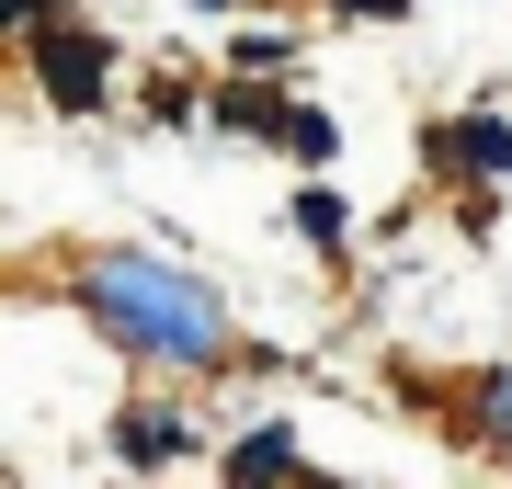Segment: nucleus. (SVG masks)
Returning a JSON list of instances; mask_svg holds the SVG:
<instances>
[{"label":"nucleus","instance_id":"1","mask_svg":"<svg viewBox=\"0 0 512 489\" xmlns=\"http://www.w3.org/2000/svg\"><path fill=\"white\" fill-rule=\"evenodd\" d=\"M80 308H92V330H114L137 364H217L228 353L217 296H205L183 262H148V251H103L80 273Z\"/></svg>","mask_w":512,"mask_h":489},{"label":"nucleus","instance_id":"2","mask_svg":"<svg viewBox=\"0 0 512 489\" xmlns=\"http://www.w3.org/2000/svg\"><path fill=\"white\" fill-rule=\"evenodd\" d=\"M35 80H46V103L57 114H92L103 103V35H80V23H35Z\"/></svg>","mask_w":512,"mask_h":489},{"label":"nucleus","instance_id":"3","mask_svg":"<svg viewBox=\"0 0 512 489\" xmlns=\"http://www.w3.org/2000/svg\"><path fill=\"white\" fill-rule=\"evenodd\" d=\"M114 455H126V467H183L194 433H183L171 410H126V421H114Z\"/></svg>","mask_w":512,"mask_h":489},{"label":"nucleus","instance_id":"4","mask_svg":"<svg viewBox=\"0 0 512 489\" xmlns=\"http://www.w3.org/2000/svg\"><path fill=\"white\" fill-rule=\"evenodd\" d=\"M433 148H444V160H467V171H490V182H512V126H490V114H456Z\"/></svg>","mask_w":512,"mask_h":489},{"label":"nucleus","instance_id":"5","mask_svg":"<svg viewBox=\"0 0 512 489\" xmlns=\"http://www.w3.org/2000/svg\"><path fill=\"white\" fill-rule=\"evenodd\" d=\"M228 478H296V433H285V421L239 433V444H228Z\"/></svg>","mask_w":512,"mask_h":489},{"label":"nucleus","instance_id":"6","mask_svg":"<svg viewBox=\"0 0 512 489\" xmlns=\"http://www.w3.org/2000/svg\"><path fill=\"white\" fill-rule=\"evenodd\" d=\"M478 444H490L501 467H512V364H501L490 387H478Z\"/></svg>","mask_w":512,"mask_h":489},{"label":"nucleus","instance_id":"7","mask_svg":"<svg viewBox=\"0 0 512 489\" xmlns=\"http://www.w3.org/2000/svg\"><path fill=\"white\" fill-rule=\"evenodd\" d=\"M285 137H296V160H330V148H342V126H330V114H285Z\"/></svg>","mask_w":512,"mask_h":489},{"label":"nucleus","instance_id":"8","mask_svg":"<svg viewBox=\"0 0 512 489\" xmlns=\"http://www.w3.org/2000/svg\"><path fill=\"white\" fill-rule=\"evenodd\" d=\"M296 228H308L319 251H330V239H342V194H296Z\"/></svg>","mask_w":512,"mask_h":489},{"label":"nucleus","instance_id":"9","mask_svg":"<svg viewBox=\"0 0 512 489\" xmlns=\"http://www.w3.org/2000/svg\"><path fill=\"white\" fill-rule=\"evenodd\" d=\"M342 12H376V23H399V12H410V0H342Z\"/></svg>","mask_w":512,"mask_h":489}]
</instances>
